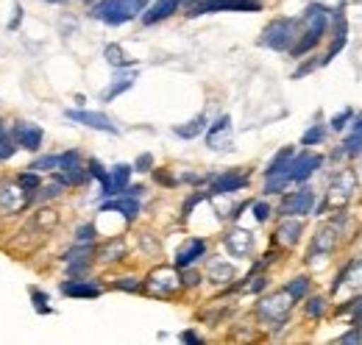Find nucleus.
<instances>
[{
  "mask_svg": "<svg viewBox=\"0 0 362 345\" xmlns=\"http://www.w3.org/2000/svg\"><path fill=\"white\" fill-rule=\"evenodd\" d=\"M148 3L151 0H98L90 14L106 25H123V23H132L134 17H139L148 8Z\"/></svg>",
  "mask_w": 362,
  "mask_h": 345,
  "instance_id": "f257e3e1",
  "label": "nucleus"
},
{
  "mask_svg": "<svg viewBox=\"0 0 362 345\" xmlns=\"http://www.w3.org/2000/svg\"><path fill=\"white\" fill-rule=\"evenodd\" d=\"M304 23H307V31L301 34V40H296V45L290 47V53L298 59V56H304V53H310L313 47L320 45V40L326 37V31H329V14H326V8L320 6V3H313L307 11H304Z\"/></svg>",
  "mask_w": 362,
  "mask_h": 345,
  "instance_id": "f03ea898",
  "label": "nucleus"
},
{
  "mask_svg": "<svg viewBox=\"0 0 362 345\" xmlns=\"http://www.w3.org/2000/svg\"><path fill=\"white\" fill-rule=\"evenodd\" d=\"M298 40V20L293 17H279V20H271L259 37V45L262 47H271V50H290Z\"/></svg>",
  "mask_w": 362,
  "mask_h": 345,
  "instance_id": "7ed1b4c3",
  "label": "nucleus"
},
{
  "mask_svg": "<svg viewBox=\"0 0 362 345\" xmlns=\"http://www.w3.org/2000/svg\"><path fill=\"white\" fill-rule=\"evenodd\" d=\"M179 287H181V279L179 273H176V267H156L142 281V290L151 293V296H156V298H170V296H176Z\"/></svg>",
  "mask_w": 362,
  "mask_h": 345,
  "instance_id": "20e7f679",
  "label": "nucleus"
},
{
  "mask_svg": "<svg viewBox=\"0 0 362 345\" xmlns=\"http://www.w3.org/2000/svg\"><path fill=\"white\" fill-rule=\"evenodd\" d=\"M293 298L281 290V293H273V296H265L262 301L257 303V317L259 320H265V323H276V326H281L284 320H287V315H290V306H293Z\"/></svg>",
  "mask_w": 362,
  "mask_h": 345,
  "instance_id": "39448f33",
  "label": "nucleus"
},
{
  "mask_svg": "<svg viewBox=\"0 0 362 345\" xmlns=\"http://www.w3.org/2000/svg\"><path fill=\"white\" fill-rule=\"evenodd\" d=\"M11 136L17 142L20 151H28V153H40L42 151V142H45V131L37 123H28V120H17L11 126Z\"/></svg>",
  "mask_w": 362,
  "mask_h": 345,
  "instance_id": "423d86ee",
  "label": "nucleus"
},
{
  "mask_svg": "<svg viewBox=\"0 0 362 345\" xmlns=\"http://www.w3.org/2000/svg\"><path fill=\"white\" fill-rule=\"evenodd\" d=\"M262 0H204L189 8L187 17H201V14H218V11H259Z\"/></svg>",
  "mask_w": 362,
  "mask_h": 345,
  "instance_id": "0eeeda50",
  "label": "nucleus"
},
{
  "mask_svg": "<svg viewBox=\"0 0 362 345\" xmlns=\"http://www.w3.org/2000/svg\"><path fill=\"white\" fill-rule=\"evenodd\" d=\"M313 209H315V192L310 187H301V189L284 195L281 198V206H279V212L284 217H304L310 215Z\"/></svg>",
  "mask_w": 362,
  "mask_h": 345,
  "instance_id": "6e6552de",
  "label": "nucleus"
},
{
  "mask_svg": "<svg viewBox=\"0 0 362 345\" xmlns=\"http://www.w3.org/2000/svg\"><path fill=\"white\" fill-rule=\"evenodd\" d=\"M28 206H31V204H28V195H25L17 184L0 181V212H3V215L17 217V215H23Z\"/></svg>",
  "mask_w": 362,
  "mask_h": 345,
  "instance_id": "1a4fd4ad",
  "label": "nucleus"
},
{
  "mask_svg": "<svg viewBox=\"0 0 362 345\" xmlns=\"http://www.w3.org/2000/svg\"><path fill=\"white\" fill-rule=\"evenodd\" d=\"M64 117L70 123H78V126H87V129L103 131V134H120V129L112 123V117H106L103 112H87V109H67Z\"/></svg>",
  "mask_w": 362,
  "mask_h": 345,
  "instance_id": "9d476101",
  "label": "nucleus"
},
{
  "mask_svg": "<svg viewBox=\"0 0 362 345\" xmlns=\"http://www.w3.org/2000/svg\"><path fill=\"white\" fill-rule=\"evenodd\" d=\"M251 181V175L243 170H226L221 175H212L209 178V195H231V192H240L245 189Z\"/></svg>",
  "mask_w": 362,
  "mask_h": 345,
  "instance_id": "9b49d317",
  "label": "nucleus"
},
{
  "mask_svg": "<svg viewBox=\"0 0 362 345\" xmlns=\"http://www.w3.org/2000/svg\"><path fill=\"white\" fill-rule=\"evenodd\" d=\"M320 165H323V156H320V153H310V151L296 153V156H293V162H290L287 178H290L293 184H304V181H307V178H310Z\"/></svg>",
  "mask_w": 362,
  "mask_h": 345,
  "instance_id": "f8f14e48",
  "label": "nucleus"
},
{
  "mask_svg": "<svg viewBox=\"0 0 362 345\" xmlns=\"http://www.w3.org/2000/svg\"><path fill=\"white\" fill-rule=\"evenodd\" d=\"M59 293L64 298H100L103 287L95 284L92 279H81V276H70L67 281L59 284Z\"/></svg>",
  "mask_w": 362,
  "mask_h": 345,
  "instance_id": "ddd939ff",
  "label": "nucleus"
},
{
  "mask_svg": "<svg viewBox=\"0 0 362 345\" xmlns=\"http://www.w3.org/2000/svg\"><path fill=\"white\" fill-rule=\"evenodd\" d=\"M132 172H134V165H115L109 170V181L100 187V198H115V195H123L126 187L132 184Z\"/></svg>",
  "mask_w": 362,
  "mask_h": 345,
  "instance_id": "4468645a",
  "label": "nucleus"
},
{
  "mask_svg": "<svg viewBox=\"0 0 362 345\" xmlns=\"http://www.w3.org/2000/svg\"><path fill=\"white\" fill-rule=\"evenodd\" d=\"M184 3H187V0H153V3L142 11V23H145V25H156V23L173 17Z\"/></svg>",
  "mask_w": 362,
  "mask_h": 345,
  "instance_id": "2eb2a0df",
  "label": "nucleus"
},
{
  "mask_svg": "<svg viewBox=\"0 0 362 345\" xmlns=\"http://www.w3.org/2000/svg\"><path fill=\"white\" fill-rule=\"evenodd\" d=\"M100 212L123 215L132 223V220H136V215H139V198H134V195H115V198H106V204L100 206Z\"/></svg>",
  "mask_w": 362,
  "mask_h": 345,
  "instance_id": "dca6fc26",
  "label": "nucleus"
},
{
  "mask_svg": "<svg viewBox=\"0 0 362 345\" xmlns=\"http://www.w3.org/2000/svg\"><path fill=\"white\" fill-rule=\"evenodd\" d=\"M204 254H206V240H201V237H189L187 245H184L179 254H176V259H173V267H176V270L192 267L198 259H204Z\"/></svg>",
  "mask_w": 362,
  "mask_h": 345,
  "instance_id": "f3484780",
  "label": "nucleus"
},
{
  "mask_svg": "<svg viewBox=\"0 0 362 345\" xmlns=\"http://www.w3.org/2000/svg\"><path fill=\"white\" fill-rule=\"evenodd\" d=\"M223 245H226V251L231 257H248L254 251V237L248 231H243V228H234L223 237Z\"/></svg>",
  "mask_w": 362,
  "mask_h": 345,
  "instance_id": "a211bd4d",
  "label": "nucleus"
},
{
  "mask_svg": "<svg viewBox=\"0 0 362 345\" xmlns=\"http://www.w3.org/2000/svg\"><path fill=\"white\" fill-rule=\"evenodd\" d=\"M50 175H53L59 184H64V187H84V184L90 181V170H87V165H81V162H73V165L50 172Z\"/></svg>",
  "mask_w": 362,
  "mask_h": 345,
  "instance_id": "6ab92c4d",
  "label": "nucleus"
},
{
  "mask_svg": "<svg viewBox=\"0 0 362 345\" xmlns=\"http://www.w3.org/2000/svg\"><path fill=\"white\" fill-rule=\"evenodd\" d=\"M301 231H304L301 220H296V217H284V220L279 223V228L273 231V237H276V242H279V245H284V248H293V245L298 242Z\"/></svg>",
  "mask_w": 362,
  "mask_h": 345,
  "instance_id": "aec40b11",
  "label": "nucleus"
},
{
  "mask_svg": "<svg viewBox=\"0 0 362 345\" xmlns=\"http://www.w3.org/2000/svg\"><path fill=\"white\" fill-rule=\"evenodd\" d=\"M228 131H231V117H228V115H221V117L206 129V145L215 148V151H228V142H223V136H226Z\"/></svg>",
  "mask_w": 362,
  "mask_h": 345,
  "instance_id": "412c9836",
  "label": "nucleus"
},
{
  "mask_svg": "<svg viewBox=\"0 0 362 345\" xmlns=\"http://www.w3.org/2000/svg\"><path fill=\"white\" fill-rule=\"evenodd\" d=\"M64 189H67V187H64V184H59V181L53 178L50 184H40V187L31 192V198H28V201H31V206H37V204H47V201L62 198V195H64Z\"/></svg>",
  "mask_w": 362,
  "mask_h": 345,
  "instance_id": "4be33fe9",
  "label": "nucleus"
},
{
  "mask_svg": "<svg viewBox=\"0 0 362 345\" xmlns=\"http://www.w3.org/2000/svg\"><path fill=\"white\" fill-rule=\"evenodd\" d=\"M293 156H296V151H293V148H281L271 162H268V168L262 170V175H265V178H273V175H287Z\"/></svg>",
  "mask_w": 362,
  "mask_h": 345,
  "instance_id": "5701e85b",
  "label": "nucleus"
},
{
  "mask_svg": "<svg viewBox=\"0 0 362 345\" xmlns=\"http://www.w3.org/2000/svg\"><path fill=\"white\" fill-rule=\"evenodd\" d=\"M206 131V117L204 115H195L189 123H181V126H173V134L181 136V139H195Z\"/></svg>",
  "mask_w": 362,
  "mask_h": 345,
  "instance_id": "b1692460",
  "label": "nucleus"
},
{
  "mask_svg": "<svg viewBox=\"0 0 362 345\" xmlns=\"http://www.w3.org/2000/svg\"><path fill=\"white\" fill-rule=\"evenodd\" d=\"M134 81H136V73H123V76H117L115 81H112V86L109 89H103V100H115L117 95H123V92H129L132 86H134Z\"/></svg>",
  "mask_w": 362,
  "mask_h": 345,
  "instance_id": "393cba45",
  "label": "nucleus"
},
{
  "mask_svg": "<svg viewBox=\"0 0 362 345\" xmlns=\"http://www.w3.org/2000/svg\"><path fill=\"white\" fill-rule=\"evenodd\" d=\"M95 257L100 259V262H120V259L126 257V242L123 240H112V242L95 248Z\"/></svg>",
  "mask_w": 362,
  "mask_h": 345,
  "instance_id": "a878e982",
  "label": "nucleus"
},
{
  "mask_svg": "<svg viewBox=\"0 0 362 345\" xmlns=\"http://www.w3.org/2000/svg\"><path fill=\"white\" fill-rule=\"evenodd\" d=\"M103 56H106V62H109L115 70H120V67H132V64H134V59H132L120 45H106V47H103Z\"/></svg>",
  "mask_w": 362,
  "mask_h": 345,
  "instance_id": "bb28decb",
  "label": "nucleus"
},
{
  "mask_svg": "<svg viewBox=\"0 0 362 345\" xmlns=\"http://www.w3.org/2000/svg\"><path fill=\"white\" fill-rule=\"evenodd\" d=\"M14 184H17V187H20V189H23V192H25V195L31 198V192H34V189H37V187L42 184V178H40V172H37V170H31V168H25V170H23V172H17V178H14ZM28 204H31V201H28Z\"/></svg>",
  "mask_w": 362,
  "mask_h": 345,
  "instance_id": "cd10ccee",
  "label": "nucleus"
},
{
  "mask_svg": "<svg viewBox=\"0 0 362 345\" xmlns=\"http://www.w3.org/2000/svg\"><path fill=\"white\" fill-rule=\"evenodd\" d=\"M28 168L37 170L40 175H42V172H56L62 168V153H42V156H37Z\"/></svg>",
  "mask_w": 362,
  "mask_h": 345,
  "instance_id": "c85d7f7f",
  "label": "nucleus"
},
{
  "mask_svg": "<svg viewBox=\"0 0 362 345\" xmlns=\"http://www.w3.org/2000/svg\"><path fill=\"white\" fill-rule=\"evenodd\" d=\"M340 153H346V156H357V153H362V117L354 123L351 134L346 136V142H343V151H340Z\"/></svg>",
  "mask_w": 362,
  "mask_h": 345,
  "instance_id": "c756f323",
  "label": "nucleus"
},
{
  "mask_svg": "<svg viewBox=\"0 0 362 345\" xmlns=\"http://www.w3.org/2000/svg\"><path fill=\"white\" fill-rule=\"evenodd\" d=\"M234 264H228V262H209V281H215V284H223V281H231L234 279Z\"/></svg>",
  "mask_w": 362,
  "mask_h": 345,
  "instance_id": "7c9ffc66",
  "label": "nucleus"
},
{
  "mask_svg": "<svg viewBox=\"0 0 362 345\" xmlns=\"http://www.w3.org/2000/svg\"><path fill=\"white\" fill-rule=\"evenodd\" d=\"M20 148H17V142H14V136H11V131L6 129L3 123H0V162H8V159H14V153H17Z\"/></svg>",
  "mask_w": 362,
  "mask_h": 345,
  "instance_id": "2f4dec72",
  "label": "nucleus"
},
{
  "mask_svg": "<svg viewBox=\"0 0 362 345\" xmlns=\"http://www.w3.org/2000/svg\"><path fill=\"white\" fill-rule=\"evenodd\" d=\"M284 293H287L293 301H301V298L310 293V279H307V276H296L293 281L284 284Z\"/></svg>",
  "mask_w": 362,
  "mask_h": 345,
  "instance_id": "473e14b6",
  "label": "nucleus"
},
{
  "mask_svg": "<svg viewBox=\"0 0 362 345\" xmlns=\"http://www.w3.org/2000/svg\"><path fill=\"white\" fill-rule=\"evenodd\" d=\"M28 293H31V303H34V309H37L40 315H53V312H56V309L50 306V296H47L45 290H40V287H31Z\"/></svg>",
  "mask_w": 362,
  "mask_h": 345,
  "instance_id": "72a5a7b5",
  "label": "nucleus"
},
{
  "mask_svg": "<svg viewBox=\"0 0 362 345\" xmlns=\"http://www.w3.org/2000/svg\"><path fill=\"white\" fill-rule=\"evenodd\" d=\"M290 184H293V181H290L287 175H273V178H265V195H279V192H284Z\"/></svg>",
  "mask_w": 362,
  "mask_h": 345,
  "instance_id": "f704fd0d",
  "label": "nucleus"
},
{
  "mask_svg": "<svg viewBox=\"0 0 362 345\" xmlns=\"http://www.w3.org/2000/svg\"><path fill=\"white\" fill-rule=\"evenodd\" d=\"M304 312H307V317H313V320L323 317V312H326V298H320V296H313L310 301L304 303Z\"/></svg>",
  "mask_w": 362,
  "mask_h": 345,
  "instance_id": "c9c22d12",
  "label": "nucleus"
},
{
  "mask_svg": "<svg viewBox=\"0 0 362 345\" xmlns=\"http://www.w3.org/2000/svg\"><path fill=\"white\" fill-rule=\"evenodd\" d=\"M73 240H76V242H95V240H98V228H95V223L78 226L76 234H73Z\"/></svg>",
  "mask_w": 362,
  "mask_h": 345,
  "instance_id": "e433bc0d",
  "label": "nucleus"
},
{
  "mask_svg": "<svg viewBox=\"0 0 362 345\" xmlns=\"http://www.w3.org/2000/svg\"><path fill=\"white\" fill-rule=\"evenodd\" d=\"M323 139H326V129H323V126H313L310 131H304V136H301V145L313 148V145H320Z\"/></svg>",
  "mask_w": 362,
  "mask_h": 345,
  "instance_id": "4c0bfd02",
  "label": "nucleus"
},
{
  "mask_svg": "<svg viewBox=\"0 0 362 345\" xmlns=\"http://www.w3.org/2000/svg\"><path fill=\"white\" fill-rule=\"evenodd\" d=\"M115 290H123V293H139L142 290V281L134 279V276H123L115 281Z\"/></svg>",
  "mask_w": 362,
  "mask_h": 345,
  "instance_id": "58836bf2",
  "label": "nucleus"
},
{
  "mask_svg": "<svg viewBox=\"0 0 362 345\" xmlns=\"http://www.w3.org/2000/svg\"><path fill=\"white\" fill-rule=\"evenodd\" d=\"M87 170H90V178H98V181H100V187L109 181V170H106L98 159H90V162H87Z\"/></svg>",
  "mask_w": 362,
  "mask_h": 345,
  "instance_id": "ea45409f",
  "label": "nucleus"
},
{
  "mask_svg": "<svg viewBox=\"0 0 362 345\" xmlns=\"http://www.w3.org/2000/svg\"><path fill=\"white\" fill-rule=\"evenodd\" d=\"M271 204H265V201H254V204H251V215H254V220H257V223H265V220H268V217H271Z\"/></svg>",
  "mask_w": 362,
  "mask_h": 345,
  "instance_id": "a19ab883",
  "label": "nucleus"
},
{
  "mask_svg": "<svg viewBox=\"0 0 362 345\" xmlns=\"http://www.w3.org/2000/svg\"><path fill=\"white\" fill-rule=\"evenodd\" d=\"M64 264H67V273L70 276H84L90 270L92 259H73V262H64Z\"/></svg>",
  "mask_w": 362,
  "mask_h": 345,
  "instance_id": "79ce46f5",
  "label": "nucleus"
},
{
  "mask_svg": "<svg viewBox=\"0 0 362 345\" xmlns=\"http://www.w3.org/2000/svg\"><path fill=\"white\" fill-rule=\"evenodd\" d=\"M206 195H209V192H192V195H189V198L184 201V206H181V217H189V215H192V209H195V206H198V204H201V201H204Z\"/></svg>",
  "mask_w": 362,
  "mask_h": 345,
  "instance_id": "37998d69",
  "label": "nucleus"
},
{
  "mask_svg": "<svg viewBox=\"0 0 362 345\" xmlns=\"http://www.w3.org/2000/svg\"><path fill=\"white\" fill-rule=\"evenodd\" d=\"M11 11H14V17L8 20V31H20V25H23V6L20 3H11Z\"/></svg>",
  "mask_w": 362,
  "mask_h": 345,
  "instance_id": "c03bdc74",
  "label": "nucleus"
},
{
  "mask_svg": "<svg viewBox=\"0 0 362 345\" xmlns=\"http://www.w3.org/2000/svg\"><path fill=\"white\" fill-rule=\"evenodd\" d=\"M134 170L136 172H151L153 170V156L151 153H139L134 162Z\"/></svg>",
  "mask_w": 362,
  "mask_h": 345,
  "instance_id": "a18cd8bd",
  "label": "nucleus"
},
{
  "mask_svg": "<svg viewBox=\"0 0 362 345\" xmlns=\"http://www.w3.org/2000/svg\"><path fill=\"white\" fill-rule=\"evenodd\" d=\"M179 279H181V287H198L201 284V273L187 270V267H184V276H179Z\"/></svg>",
  "mask_w": 362,
  "mask_h": 345,
  "instance_id": "49530a36",
  "label": "nucleus"
},
{
  "mask_svg": "<svg viewBox=\"0 0 362 345\" xmlns=\"http://www.w3.org/2000/svg\"><path fill=\"white\" fill-rule=\"evenodd\" d=\"M351 117H354V112H351V109H346V112H340V115H337V117L332 120V131H343V129H346V123H349Z\"/></svg>",
  "mask_w": 362,
  "mask_h": 345,
  "instance_id": "de8ad7c7",
  "label": "nucleus"
},
{
  "mask_svg": "<svg viewBox=\"0 0 362 345\" xmlns=\"http://www.w3.org/2000/svg\"><path fill=\"white\" fill-rule=\"evenodd\" d=\"M265 287H268V279H265V276H257L254 284H248V293H262Z\"/></svg>",
  "mask_w": 362,
  "mask_h": 345,
  "instance_id": "09e8293b",
  "label": "nucleus"
},
{
  "mask_svg": "<svg viewBox=\"0 0 362 345\" xmlns=\"http://www.w3.org/2000/svg\"><path fill=\"white\" fill-rule=\"evenodd\" d=\"M179 340L181 343H204V337H201L198 332H192V329H189V332H181Z\"/></svg>",
  "mask_w": 362,
  "mask_h": 345,
  "instance_id": "8fccbe9b",
  "label": "nucleus"
},
{
  "mask_svg": "<svg viewBox=\"0 0 362 345\" xmlns=\"http://www.w3.org/2000/svg\"><path fill=\"white\" fill-rule=\"evenodd\" d=\"M340 312H354V320H357V323H362V301H357L354 306H343Z\"/></svg>",
  "mask_w": 362,
  "mask_h": 345,
  "instance_id": "3c124183",
  "label": "nucleus"
},
{
  "mask_svg": "<svg viewBox=\"0 0 362 345\" xmlns=\"http://www.w3.org/2000/svg\"><path fill=\"white\" fill-rule=\"evenodd\" d=\"M360 340H362L360 329H351L349 334H343V337H340V343H360Z\"/></svg>",
  "mask_w": 362,
  "mask_h": 345,
  "instance_id": "603ef678",
  "label": "nucleus"
},
{
  "mask_svg": "<svg viewBox=\"0 0 362 345\" xmlns=\"http://www.w3.org/2000/svg\"><path fill=\"white\" fill-rule=\"evenodd\" d=\"M198 3H204V0H187V6L192 8V6H198Z\"/></svg>",
  "mask_w": 362,
  "mask_h": 345,
  "instance_id": "864d4df0",
  "label": "nucleus"
},
{
  "mask_svg": "<svg viewBox=\"0 0 362 345\" xmlns=\"http://www.w3.org/2000/svg\"><path fill=\"white\" fill-rule=\"evenodd\" d=\"M45 3H67V0H45Z\"/></svg>",
  "mask_w": 362,
  "mask_h": 345,
  "instance_id": "5fc2aeb1",
  "label": "nucleus"
},
{
  "mask_svg": "<svg viewBox=\"0 0 362 345\" xmlns=\"http://www.w3.org/2000/svg\"><path fill=\"white\" fill-rule=\"evenodd\" d=\"M84 3H90V0H84Z\"/></svg>",
  "mask_w": 362,
  "mask_h": 345,
  "instance_id": "6e6d98bb",
  "label": "nucleus"
}]
</instances>
